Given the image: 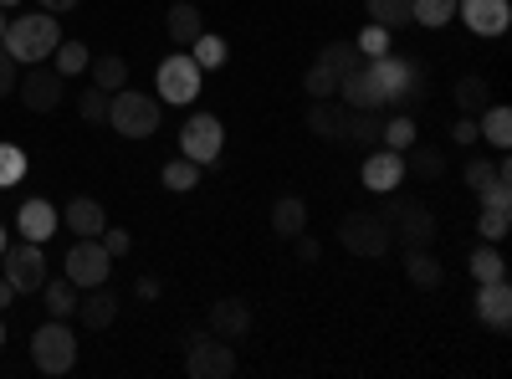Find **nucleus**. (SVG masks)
Here are the masks:
<instances>
[{
	"label": "nucleus",
	"mask_w": 512,
	"mask_h": 379,
	"mask_svg": "<svg viewBox=\"0 0 512 379\" xmlns=\"http://www.w3.org/2000/svg\"><path fill=\"white\" fill-rule=\"evenodd\" d=\"M16 77H21V72H16V57L0 47V98H11V93H16Z\"/></svg>",
	"instance_id": "a18cd8bd"
},
{
	"label": "nucleus",
	"mask_w": 512,
	"mask_h": 379,
	"mask_svg": "<svg viewBox=\"0 0 512 379\" xmlns=\"http://www.w3.org/2000/svg\"><path fill=\"white\" fill-rule=\"evenodd\" d=\"M108 123H113V134H123V139H154L159 134V103L149 93L118 88L108 98Z\"/></svg>",
	"instance_id": "7ed1b4c3"
},
{
	"label": "nucleus",
	"mask_w": 512,
	"mask_h": 379,
	"mask_svg": "<svg viewBox=\"0 0 512 379\" xmlns=\"http://www.w3.org/2000/svg\"><path fill=\"white\" fill-rule=\"evenodd\" d=\"M139 298H159V282L154 277H139Z\"/></svg>",
	"instance_id": "603ef678"
},
{
	"label": "nucleus",
	"mask_w": 512,
	"mask_h": 379,
	"mask_svg": "<svg viewBox=\"0 0 512 379\" xmlns=\"http://www.w3.org/2000/svg\"><path fill=\"white\" fill-rule=\"evenodd\" d=\"M400 180H405V154H395V149H374V154L364 159V185H369L374 195H390Z\"/></svg>",
	"instance_id": "dca6fc26"
},
{
	"label": "nucleus",
	"mask_w": 512,
	"mask_h": 379,
	"mask_svg": "<svg viewBox=\"0 0 512 379\" xmlns=\"http://www.w3.org/2000/svg\"><path fill=\"white\" fill-rule=\"evenodd\" d=\"M0 344H6V323H0Z\"/></svg>",
	"instance_id": "4d7b16f0"
},
{
	"label": "nucleus",
	"mask_w": 512,
	"mask_h": 379,
	"mask_svg": "<svg viewBox=\"0 0 512 379\" xmlns=\"http://www.w3.org/2000/svg\"><path fill=\"white\" fill-rule=\"evenodd\" d=\"M338 98H344L349 108H390V103H384V93H379V82H374V72L364 62L354 72L338 77Z\"/></svg>",
	"instance_id": "f3484780"
},
{
	"label": "nucleus",
	"mask_w": 512,
	"mask_h": 379,
	"mask_svg": "<svg viewBox=\"0 0 512 379\" xmlns=\"http://www.w3.org/2000/svg\"><path fill=\"white\" fill-rule=\"evenodd\" d=\"M164 31H169V41H175V47H195V36L205 31V16H200L195 0H175V6H169V16H164Z\"/></svg>",
	"instance_id": "a211bd4d"
},
{
	"label": "nucleus",
	"mask_w": 512,
	"mask_h": 379,
	"mask_svg": "<svg viewBox=\"0 0 512 379\" xmlns=\"http://www.w3.org/2000/svg\"><path fill=\"white\" fill-rule=\"evenodd\" d=\"M303 226H308V205L297 200V195H282V200L272 205V231H277L282 241H292V236H303Z\"/></svg>",
	"instance_id": "393cba45"
},
{
	"label": "nucleus",
	"mask_w": 512,
	"mask_h": 379,
	"mask_svg": "<svg viewBox=\"0 0 512 379\" xmlns=\"http://www.w3.org/2000/svg\"><path fill=\"white\" fill-rule=\"evenodd\" d=\"M221 149H226L221 118H216V113H190V118H185V129H180V154L195 159L200 170H205V164H216V159H221Z\"/></svg>",
	"instance_id": "6e6552de"
},
{
	"label": "nucleus",
	"mask_w": 512,
	"mask_h": 379,
	"mask_svg": "<svg viewBox=\"0 0 512 379\" xmlns=\"http://www.w3.org/2000/svg\"><path fill=\"white\" fill-rule=\"evenodd\" d=\"M57 62V72L62 77H77V72H88V62H93V52H88V41H57V52H52Z\"/></svg>",
	"instance_id": "2f4dec72"
},
{
	"label": "nucleus",
	"mask_w": 512,
	"mask_h": 379,
	"mask_svg": "<svg viewBox=\"0 0 512 379\" xmlns=\"http://www.w3.org/2000/svg\"><path fill=\"white\" fill-rule=\"evenodd\" d=\"M216 339H246L251 333V303L246 298H221V303H210V323H205Z\"/></svg>",
	"instance_id": "4468645a"
},
{
	"label": "nucleus",
	"mask_w": 512,
	"mask_h": 379,
	"mask_svg": "<svg viewBox=\"0 0 512 379\" xmlns=\"http://www.w3.org/2000/svg\"><path fill=\"white\" fill-rule=\"evenodd\" d=\"M292 246H297V262H308V267H313V262L323 257V251H318V241H313V236H292Z\"/></svg>",
	"instance_id": "09e8293b"
},
{
	"label": "nucleus",
	"mask_w": 512,
	"mask_h": 379,
	"mask_svg": "<svg viewBox=\"0 0 512 379\" xmlns=\"http://www.w3.org/2000/svg\"><path fill=\"white\" fill-rule=\"evenodd\" d=\"M415 139H420V129H415V113H395V118H384V134H379V144H384V149L405 154Z\"/></svg>",
	"instance_id": "c85d7f7f"
},
{
	"label": "nucleus",
	"mask_w": 512,
	"mask_h": 379,
	"mask_svg": "<svg viewBox=\"0 0 512 379\" xmlns=\"http://www.w3.org/2000/svg\"><path fill=\"white\" fill-rule=\"evenodd\" d=\"M512 175H502V180H492L487 190H482V205H512V185H507Z\"/></svg>",
	"instance_id": "de8ad7c7"
},
{
	"label": "nucleus",
	"mask_w": 512,
	"mask_h": 379,
	"mask_svg": "<svg viewBox=\"0 0 512 379\" xmlns=\"http://www.w3.org/2000/svg\"><path fill=\"white\" fill-rule=\"evenodd\" d=\"M57 41H62V26L52 11H41V16H16L6 21V36H0V47H6L16 57V67H36V62H47L57 52Z\"/></svg>",
	"instance_id": "f257e3e1"
},
{
	"label": "nucleus",
	"mask_w": 512,
	"mask_h": 379,
	"mask_svg": "<svg viewBox=\"0 0 512 379\" xmlns=\"http://www.w3.org/2000/svg\"><path fill=\"white\" fill-rule=\"evenodd\" d=\"M36 6H41V11H52V16H62V11L77 6V0H36Z\"/></svg>",
	"instance_id": "8fccbe9b"
},
{
	"label": "nucleus",
	"mask_w": 512,
	"mask_h": 379,
	"mask_svg": "<svg viewBox=\"0 0 512 379\" xmlns=\"http://www.w3.org/2000/svg\"><path fill=\"white\" fill-rule=\"evenodd\" d=\"M390 36H395V31H384V26L369 21V26L359 31V52H364V57H384V52H390Z\"/></svg>",
	"instance_id": "37998d69"
},
{
	"label": "nucleus",
	"mask_w": 512,
	"mask_h": 379,
	"mask_svg": "<svg viewBox=\"0 0 512 379\" xmlns=\"http://www.w3.org/2000/svg\"><path fill=\"white\" fill-rule=\"evenodd\" d=\"M349 118H354V108L344 103V98H313V108H308V134H318V139H349Z\"/></svg>",
	"instance_id": "ddd939ff"
},
{
	"label": "nucleus",
	"mask_w": 512,
	"mask_h": 379,
	"mask_svg": "<svg viewBox=\"0 0 512 379\" xmlns=\"http://www.w3.org/2000/svg\"><path fill=\"white\" fill-rule=\"evenodd\" d=\"M226 57H231V52H226V41H221V36H210V31L195 36V67H200V72L226 67Z\"/></svg>",
	"instance_id": "e433bc0d"
},
{
	"label": "nucleus",
	"mask_w": 512,
	"mask_h": 379,
	"mask_svg": "<svg viewBox=\"0 0 512 379\" xmlns=\"http://www.w3.org/2000/svg\"><path fill=\"white\" fill-rule=\"evenodd\" d=\"M303 93H308V98H338V72L323 67V62H313V67L303 72Z\"/></svg>",
	"instance_id": "4c0bfd02"
},
{
	"label": "nucleus",
	"mask_w": 512,
	"mask_h": 379,
	"mask_svg": "<svg viewBox=\"0 0 512 379\" xmlns=\"http://www.w3.org/2000/svg\"><path fill=\"white\" fill-rule=\"evenodd\" d=\"M26 180V154L16 144H0V190H11Z\"/></svg>",
	"instance_id": "ea45409f"
},
{
	"label": "nucleus",
	"mask_w": 512,
	"mask_h": 379,
	"mask_svg": "<svg viewBox=\"0 0 512 379\" xmlns=\"http://www.w3.org/2000/svg\"><path fill=\"white\" fill-rule=\"evenodd\" d=\"M410 16H415V26H431V31H441L446 21H456V0H415Z\"/></svg>",
	"instance_id": "72a5a7b5"
},
{
	"label": "nucleus",
	"mask_w": 512,
	"mask_h": 379,
	"mask_svg": "<svg viewBox=\"0 0 512 379\" xmlns=\"http://www.w3.org/2000/svg\"><path fill=\"white\" fill-rule=\"evenodd\" d=\"M379 134H384V108H354V118H349V139H359V144H379Z\"/></svg>",
	"instance_id": "f704fd0d"
},
{
	"label": "nucleus",
	"mask_w": 512,
	"mask_h": 379,
	"mask_svg": "<svg viewBox=\"0 0 512 379\" xmlns=\"http://www.w3.org/2000/svg\"><path fill=\"white\" fill-rule=\"evenodd\" d=\"M113 318H118V303L103 287H88V298H77V323L82 328H108Z\"/></svg>",
	"instance_id": "b1692460"
},
{
	"label": "nucleus",
	"mask_w": 512,
	"mask_h": 379,
	"mask_svg": "<svg viewBox=\"0 0 512 379\" xmlns=\"http://www.w3.org/2000/svg\"><path fill=\"white\" fill-rule=\"evenodd\" d=\"M159 180H164V190L185 195V190H195V185H200V164L180 154V159H169V164H164V175H159Z\"/></svg>",
	"instance_id": "7c9ffc66"
},
{
	"label": "nucleus",
	"mask_w": 512,
	"mask_h": 379,
	"mask_svg": "<svg viewBox=\"0 0 512 379\" xmlns=\"http://www.w3.org/2000/svg\"><path fill=\"white\" fill-rule=\"evenodd\" d=\"M41 298H47V313H52V318H72V313H77V287H72L67 277H62V282L47 277V282H41Z\"/></svg>",
	"instance_id": "c756f323"
},
{
	"label": "nucleus",
	"mask_w": 512,
	"mask_h": 379,
	"mask_svg": "<svg viewBox=\"0 0 512 379\" xmlns=\"http://www.w3.org/2000/svg\"><path fill=\"white\" fill-rule=\"evenodd\" d=\"M338 241H344V251H354V257L374 262V257H384V251L395 246V231H390V221H384L379 210H349V216L338 221Z\"/></svg>",
	"instance_id": "f03ea898"
},
{
	"label": "nucleus",
	"mask_w": 512,
	"mask_h": 379,
	"mask_svg": "<svg viewBox=\"0 0 512 379\" xmlns=\"http://www.w3.org/2000/svg\"><path fill=\"white\" fill-rule=\"evenodd\" d=\"M67 226H72L77 236H103L108 216H103V205H98L93 195H77V200L67 205Z\"/></svg>",
	"instance_id": "5701e85b"
},
{
	"label": "nucleus",
	"mask_w": 512,
	"mask_h": 379,
	"mask_svg": "<svg viewBox=\"0 0 512 379\" xmlns=\"http://www.w3.org/2000/svg\"><path fill=\"white\" fill-rule=\"evenodd\" d=\"M507 226H512L507 205H482V216H477V231H482L487 241H502V236H507Z\"/></svg>",
	"instance_id": "a19ab883"
},
{
	"label": "nucleus",
	"mask_w": 512,
	"mask_h": 379,
	"mask_svg": "<svg viewBox=\"0 0 512 379\" xmlns=\"http://www.w3.org/2000/svg\"><path fill=\"white\" fill-rule=\"evenodd\" d=\"M16 226H21V236L26 241H47V236H57V210L47 205V200H21V210H16Z\"/></svg>",
	"instance_id": "6ab92c4d"
},
{
	"label": "nucleus",
	"mask_w": 512,
	"mask_h": 379,
	"mask_svg": "<svg viewBox=\"0 0 512 379\" xmlns=\"http://www.w3.org/2000/svg\"><path fill=\"white\" fill-rule=\"evenodd\" d=\"M472 277H477V282H497V277H507V262H502V251H497V246H477V251H472Z\"/></svg>",
	"instance_id": "58836bf2"
},
{
	"label": "nucleus",
	"mask_w": 512,
	"mask_h": 379,
	"mask_svg": "<svg viewBox=\"0 0 512 379\" xmlns=\"http://www.w3.org/2000/svg\"><path fill=\"white\" fill-rule=\"evenodd\" d=\"M108 98L113 93H103V88H88L77 98V113H82V123H108Z\"/></svg>",
	"instance_id": "79ce46f5"
},
{
	"label": "nucleus",
	"mask_w": 512,
	"mask_h": 379,
	"mask_svg": "<svg viewBox=\"0 0 512 379\" xmlns=\"http://www.w3.org/2000/svg\"><path fill=\"white\" fill-rule=\"evenodd\" d=\"M477 323H487V328H507L512 323V287H507V277L477 282Z\"/></svg>",
	"instance_id": "2eb2a0df"
},
{
	"label": "nucleus",
	"mask_w": 512,
	"mask_h": 379,
	"mask_svg": "<svg viewBox=\"0 0 512 379\" xmlns=\"http://www.w3.org/2000/svg\"><path fill=\"white\" fill-rule=\"evenodd\" d=\"M103 246H108V257L118 262V257H128V251H134V236H128L123 226H103V236H98Z\"/></svg>",
	"instance_id": "c03bdc74"
},
{
	"label": "nucleus",
	"mask_w": 512,
	"mask_h": 379,
	"mask_svg": "<svg viewBox=\"0 0 512 379\" xmlns=\"http://www.w3.org/2000/svg\"><path fill=\"white\" fill-rule=\"evenodd\" d=\"M0 277H6L16 292H41V282H47V257H41V241H26L21 236V246H6L0 251Z\"/></svg>",
	"instance_id": "1a4fd4ad"
},
{
	"label": "nucleus",
	"mask_w": 512,
	"mask_h": 379,
	"mask_svg": "<svg viewBox=\"0 0 512 379\" xmlns=\"http://www.w3.org/2000/svg\"><path fill=\"white\" fill-rule=\"evenodd\" d=\"M6 246H11V241H6V226H0V251H6Z\"/></svg>",
	"instance_id": "6e6d98bb"
},
{
	"label": "nucleus",
	"mask_w": 512,
	"mask_h": 379,
	"mask_svg": "<svg viewBox=\"0 0 512 379\" xmlns=\"http://www.w3.org/2000/svg\"><path fill=\"white\" fill-rule=\"evenodd\" d=\"M359 57H364V52H359V41H328V47L318 52V62H323V67H333L338 77L354 72V67H359Z\"/></svg>",
	"instance_id": "473e14b6"
},
{
	"label": "nucleus",
	"mask_w": 512,
	"mask_h": 379,
	"mask_svg": "<svg viewBox=\"0 0 512 379\" xmlns=\"http://www.w3.org/2000/svg\"><path fill=\"white\" fill-rule=\"evenodd\" d=\"M185 369H190V379H231L236 374V349H231V339H216V333H195L190 339V349H185Z\"/></svg>",
	"instance_id": "39448f33"
},
{
	"label": "nucleus",
	"mask_w": 512,
	"mask_h": 379,
	"mask_svg": "<svg viewBox=\"0 0 512 379\" xmlns=\"http://www.w3.org/2000/svg\"><path fill=\"white\" fill-rule=\"evenodd\" d=\"M31 359H36L41 374H67L77 364V339H72L67 318H52L31 333Z\"/></svg>",
	"instance_id": "20e7f679"
},
{
	"label": "nucleus",
	"mask_w": 512,
	"mask_h": 379,
	"mask_svg": "<svg viewBox=\"0 0 512 379\" xmlns=\"http://www.w3.org/2000/svg\"><path fill=\"white\" fill-rule=\"evenodd\" d=\"M113 277V257H108V246L98 236H77V246L67 251V282L77 292H88V287H103Z\"/></svg>",
	"instance_id": "423d86ee"
},
{
	"label": "nucleus",
	"mask_w": 512,
	"mask_h": 379,
	"mask_svg": "<svg viewBox=\"0 0 512 379\" xmlns=\"http://www.w3.org/2000/svg\"><path fill=\"white\" fill-rule=\"evenodd\" d=\"M456 16L466 21L472 36H502L507 21H512L507 0H456Z\"/></svg>",
	"instance_id": "f8f14e48"
},
{
	"label": "nucleus",
	"mask_w": 512,
	"mask_h": 379,
	"mask_svg": "<svg viewBox=\"0 0 512 379\" xmlns=\"http://www.w3.org/2000/svg\"><path fill=\"white\" fill-rule=\"evenodd\" d=\"M11 6H21V0H0V11H11Z\"/></svg>",
	"instance_id": "864d4df0"
},
{
	"label": "nucleus",
	"mask_w": 512,
	"mask_h": 379,
	"mask_svg": "<svg viewBox=\"0 0 512 379\" xmlns=\"http://www.w3.org/2000/svg\"><path fill=\"white\" fill-rule=\"evenodd\" d=\"M16 93L31 113H57L62 108V93H67V77L57 67H26V77H16Z\"/></svg>",
	"instance_id": "9b49d317"
},
{
	"label": "nucleus",
	"mask_w": 512,
	"mask_h": 379,
	"mask_svg": "<svg viewBox=\"0 0 512 379\" xmlns=\"http://www.w3.org/2000/svg\"><path fill=\"white\" fill-rule=\"evenodd\" d=\"M88 72H93V88H103V93H118V88H128V62H123L118 52H103V57H93V62H88Z\"/></svg>",
	"instance_id": "bb28decb"
},
{
	"label": "nucleus",
	"mask_w": 512,
	"mask_h": 379,
	"mask_svg": "<svg viewBox=\"0 0 512 379\" xmlns=\"http://www.w3.org/2000/svg\"><path fill=\"white\" fill-rule=\"evenodd\" d=\"M451 103L461 108V118H482V113H487V103H492V88H487V77H477V72L456 77V88H451Z\"/></svg>",
	"instance_id": "412c9836"
},
{
	"label": "nucleus",
	"mask_w": 512,
	"mask_h": 379,
	"mask_svg": "<svg viewBox=\"0 0 512 379\" xmlns=\"http://www.w3.org/2000/svg\"><path fill=\"white\" fill-rule=\"evenodd\" d=\"M154 77H159V98L175 103V108H190L200 98V82H205V72L195 67V57H164Z\"/></svg>",
	"instance_id": "9d476101"
},
{
	"label": "nucleus",
	"mask_w": 512,
	"mask_h": 379,
	"mask_svg": "<svg viewBox=\"0 0 512 379\" xmlns=\"http://www.w3.org/2000/svg\"><path fill=\"white\" fill-rule=\"evenodd\" d=\"M405 277L420 287V292H436L446 282V267L431 257V246H405Z\"/></svg>",
	"instance_id": "aec40b11"
},
{
	"label": "nucleus",
	"mask_w": 512,
	"mask_h": 379,
	"mask_svg": "<svg viewBox=\"0 0 512 379\" xmlns=\"http://www.w3.org/2000/svg\"><path fill=\"white\" fill-rule=\"evenodd\" d=\"M502 175H512L507 159H497V164H492V159H466V190H477V195H482L492 180H502Z\"/></svg>",
	"instance_id": "c9c22d12"
},
{
	"label": "nucleus",
	"mask_w": 512,
	"mask_h": 379,
	"mask_svg": "<svg viewBox=\"0 0 512 379\" xmlns=\"http://www.w3.org/2000/svg\"><path fill=\"white\" fill-rule=\"evenodd\" d=\"M451 139H456L461 149H472V144L482 139V129H477V118H456V129H451Z\"/></svg>",
	"instance_id": "49530a36"
},
{
	"label": "nucleus",
	"mask_w": 512,
	"mask_h": 379,
	"mask_svg": "<svg viewBox=\"0 0 512 379\" xmlns=\"http://www.w3.org/2000/svg\"><path fill=\"white\" fill-rule=\"evenodd\" d=\"M410 6H415V0H364L369 21H374V26H384V31H405V26H415Z\"/></svg>",
	"instance_id": "a878e982"
},
{
	"label": "nucleus",
	"mask_w": 512,
	"mask_h": 379,
	"mask_svg": "<svg viewBox=\"0 0 512 379\" xmlns=\"http://www.w3.org/2000/svg\"><path fill=\"white\" fill-rule=\"evenodd\" d=\"M379 216L390 221L400 246H431L441 236V221L431 216V205H420V200H395L390 210H379Z\"/></svg>",
	"instance_id": "0eeeda50"
},
{
	"label": "nucleus",
	"mask_w": 512,
	"mask_h": 379,
	"mask_svg": "<svg viewBox=\"0 0 512 379\" xmlns=\"http://www.w3.org/2000/svg\"><path fill=\"white\" fill-rule=\"evenodd\" d=\"M477 129H482V139H487L492 149L507 154V144H512V113H507L502 103H487V113L477 118Z\"/></svg>",
	"instance_id": "cd10ccee"
},
{
	"label": "nucleus",
	"mask_w": 512,
	"mask_h": 379,
	"mask_svg": "<svg viewBox=\"0 0 512 379\" xmlns=\"http://www.w3.org/2000/svg\"><path fill=\"white\" fill-rule=\"evenodd\" d=\"M6 21H11V16H6V11H0V36H6Z\"/></svg>",
	"instance_id": "5fc2aeb1"
},
{
	"label": "nucleus",
	"mask_w": 512,
	"mask_h": 379,
	"mask_svg": "<svg viewBox=\"0 0 512 379\" xmlns=\"http://www.w3.org/2000/svg\"><path fill=\"white\" fill-rule=\"evenodd\" d=\"M405 175H420V180H441L446 175V154L436 149V144H410L405 149Z\"/></svg>",
	"instance_id": "4be33fe9"
},
{
	"label": "nucleus",
	"mask_w": 512,
	"mask_h": 379,
	"mask_svg": "<svg viewBox=\"0 0 512 379\" xmlns=\"http://www.w3.org/2000/svg\"><path fill=\"white\" fill-rule=\"evenodd\" d=\"M11 298H16V287H11L6 277H0V313H6V308H11Z\"/></svg>",
	"instance_id": "3c124183"
}]
</instances>
